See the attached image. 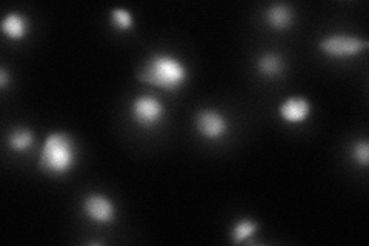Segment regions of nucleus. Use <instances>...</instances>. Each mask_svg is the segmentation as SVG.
<instances>
[{
	"label": "nucleus",
	"mask_w": 369,
	"mask_h": 246,
	"mask_svg": "<svg viewBox=\"0 0 369 246\" xmlns=\"http://www.w3.org/2000/svg\"><path fill=\"white\" fill-rule=\"evenodd\" d=\"M137 79L160 89L177 91L188 80V68L173 54L157 52L138 69Z\"/></svg>",
	"instance_id": "1"
},
{
	"label": "nucleus",
	"mask_w": 369,
	"mask_h": 246,
	"mask_svg": "<svg viewBox=\"0 0 369 246\" xmlns=\"http://www.w3.org/2000/svg\"><path fill=\"white\" fill-rule=\"evenodd\" d=\"M75 160L77 148L73 137L57 131L45 138L41 156H38V168L46 174L59 177L71 171Z\"/></svg>",
	"instance_id": "2"
},
{
	"label": "nucleus",
	"mask_w": 369,
	"mask_h": 246,
	"mask_svg": "<svg viewBox=\"0 0 369 246\" xmlns=\"http://www.w3.org/2000/svg\"><path fill=\"white\" fill-rule=\"evenodd\" d=\"M129 114L138 128L152 129L165 119V105L156 96L143 94L133 100Z\"/></svg>",
	"instance_id": "3"
},
{
	"label": "nucleus",
	"mask_w": 369,
	"mask_h": 246,
	"mask_svg": "<svg viewBox=\"0 0 369 246\" xmlns=\"http://www.w3.org/2000/svg\"><path fill=\"white\" fill-rule=\"evenodd\" d=\"M319 48L329 57L348 59L363 52L368 48V42L352 34H331L321 38Z\"/></svg>",
	"instance_id": "4"
},
{
	"label": "nucleus",
	"mask_w": 369,
	"mask_h": 246,
	"mask_svg": "<svg viewBox=\"0 0 369 246\" xmlns=\"http://www.w3.org/2000/svg\"><path fill=\"white\" fill-rule=\"evenodd\" d=\"M82 210L89 220L97 225H110L115 220V206L113 200L103 194H88L82 200Z\"/></svg>",
	"instance_id": "5"
},
{
	"label": "nucleus",
	"mask_w": 369,
	"mask_h": 246,
	"mask_svg": "<svg viewBox=\"0 0 369 246\" xmlns=\"http://www.w3.org/2000/svg\"><path fill=\"white\" fill-rule=\"evenodd\" d=\"M196 126L198 134L210 142L220 140L228 131L225 115L215 110H202L196 115Z\"/></svg>",
	"instance_id": "6"
},
{
	"label": "nucleus",
	"mask_w": 369,
	"mask_h": 246,
	"mask_svg": "<svg viewBox=\"0 0 369 246\" xmlns=\"http://www.w3.org/2000/svg\"><path fill=\"white\" fill-rule=\"evenodd\" d=\"M311 114V103L305 97H289L280 103L279 115L283 122L291 125L303 123Z\"/></svg>",
	"instance_id": "7"
},
{
	"label": "nucleus",
	"mask_w": 369,
	"mask_h": 246,
	"mask_svg": "<svg viewBox=\"0 0 369 246\" xmlns=\"http://www.w3.org/2000/svg\"><path fill=\"white\" fill-rule=\"evenodd\" d=\"M0 27H2V33L14 42L22 41L28 34V20L19 13H8Z\"/></svg>",
	"instance_id": "8"
},
{
	"label": "nucleus",
	"mask_w": 369,
	"mask_h": 246,
	"mask_svg": "<svg viewBox=\"0 0 369 246\" xmlns=\"http://www.w3.org/2000/svg\"><path fill=\"white\" fill-rule=\"evenodd\" d=\"M292 19H294V15H292L291 8L284 3H274L265 13V20L273 29L282 31L289 28Z\"/></svg>",
	"instance_id": "9"
},
{
	"label": "nucleus",
	"mask_w": 369,
	"mask_h": 246,
	"mask_svg": "<svg viewBox=\"0 0 369 246\" xmlns=\"http://www.w3.org/2000/svg\"><path fill=\"white\" fill-rule=\"evenodd\" d=\"M257 69L259 73L268 77V79H274V77L280 75L284 69L283 59L275 52H265L261 54L257 60Z\"/></svg>",
	"instance_id": "10"
},
{
	"label": "nucleus",
	"mask_w": 369,
	"mask_h": 246,
	"mask_svg": "<svg viewBox=\"0 0 369 246\" xmlns=\"http://www.w3.org/2000/svg\"><path fill=\"white\" fill-rule=\"evenodd\" d=\"M34 145V134L33 131H29L28 128H17L14 129L13 133L8 136V146H10L11 151L14 152H27Z\"/></svg>",
	"instance_id": "11"
},
{
	"label": "nucleus",
	"mask_w": 369,
	"mask_h": 246,
	"mask_svg": "<svg viewBox=\"0 0 369 246\" xmlns=\"http://www.w3.org/2000/svg\"><path fill=\"white\" fill-rule=\"evenodd\" d=\"M259 231V223L251 219L238 220L231 229V240L234 243H242L251 238Z\"/></svg>",
	"instance_id": "12"
},
{
	"label": "nucleus",
	"mask_w": 369,
	"mask_h": 246,
	"mask_svg": "<svg viewBox=\"0 0 369 246\" xmlns=\"http://www.w3.org/2000/svg\"><path fill=\"white\" fill-rule=\"evenodd\" d=\"M110 19L114 28H117L119 31H128L134 27V19L126 8H115L111 11Z\"/></svg>",
	"instance_id": "13"
},
{
	"label": "nucleus",
	"mask_w": 369,
	"mask_h": 246,
	"mask_svg": "<svg viewBox=\"0 0 369 246\" xmlns=\"http://www.w3.org/2000/svg\"><path fill=\"white\" fill-rule=\"evenodd\" d=\"M351 157L357 161L359 165L366 166L368 159H369V148L366 140H360L357 143L352 145L351 148Z\"/></svg>",
	"instance_id": "14"
},
{
	"label": "nucleus",
	"mask_w": 369,
	"mask_h": 246,
	"mask_svg": "<svg viewBox=\"0 0 369 246\" xmlns=\"http://www.w3.org/2000/svg\"><path fill=\"white\" fill-rule=\"evenodd\" d=\"M6 85H8V73L5 68H2L0 69V87H2V89H5Z\"/></svg>",
	"instance_id": "15"
}]
</instances>
